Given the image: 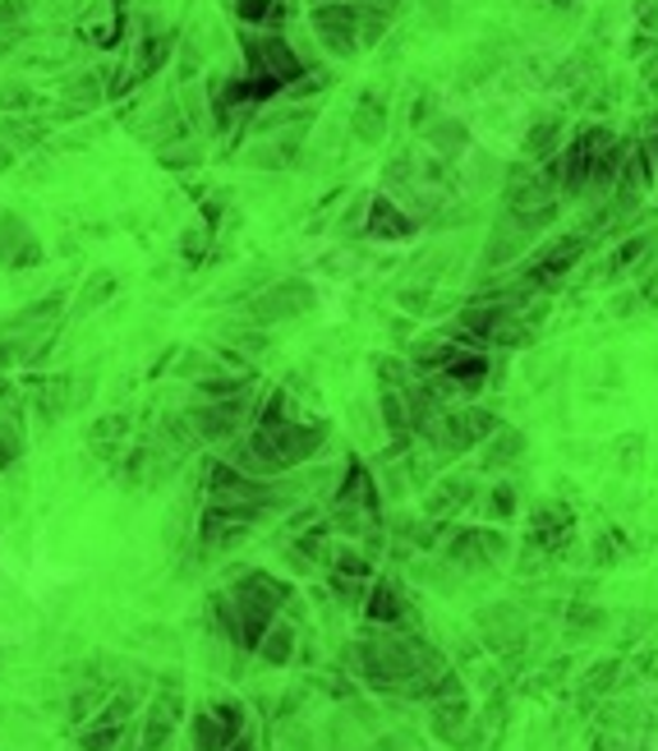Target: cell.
Listing matches in <instances>:
<instances>
[{"label":"cell","mask_w":658,"mask_h":751,"mask_svg":"<svg viewBox=\"0 0 658 751\" xmlns=\"http://www.w3.org/2000/svg\"><path fill=\"white\" fill-rule=\"evenodd\" d=\"M230 10H235V19H240V23H249V29H262V23H268L272 0H230Z\"/></svg>","instance_id":"cell-37"},{"label":"cell","mask_w":658,"mask_h":751,"mask_svg":"<svg viewBox=\"0 0 658 751\" xmlns=\"http://www.w3.org/2000/svg\"><path fill=\"white\" fill-rule=\"evenodd\" d=\"M640 304H645V300H640V291H636V287H626L622 296H613V314H617V319H630Z\"/></svg>","instance_id":"cell-44"},{"label":"cell","mask_w":658,"mask_h":751,"mask_svg":"<svg viewBox=\"0 0 658 751\" xmlns=\"http://www.w3.org/2000/svg\"><path fill=\"white\" fill-rule=\"evenodd\" d=\"M19 452H23V433H19L10 420H0V471H6V465H14Z\"/></svg>","instance_id":"cell-38"},{"label":"cell","mask_w":658,"mask_h":751,"mask_svg":"<svg viewBox=\"0 0 658 751\" xmlns=\"http://www.w3.org/2000/svg\"><path fill=\"white\" fill-rule=\"evenodd\" d=\"M567 116L562 111H548V116H535L530 120V129H525V139H520V158H530V162H548V158H558V152L567 148Z\"/></svg>","instance_id":"cell-12"},{"label":"cell","mask_w":658,"mask_h":751,"mask_svg":"<svg viewBox=\"0 0 658 751\" xmlns=\"http://www.w3.org/2000/svg\"><path fill=\"white\" fill-rule=\"evenodd\" d=\"M571 507L567 503H558V498H548V503H539L535 512H530V544L535 549H543V554H552V549H562V544L571 539Z\"/></svg>","instance_id":"cell-13"},{"label":"cell","mask_w":658,"mask_h":751,"mask_svg":"<svg viewBox=\"0 0 658 751\" xmlns=\"http://www.w3.org/2000/svg\"><path fill=\"white\" fill-rule=\"evenodd\" d=\"M594 249V240L585 236V230H558V236H548L530 258L520 264V277L530 281V287L539 296H558L567 281L575 277V268H581V258Z\"/></svg>","instance_id":"cell-1"},{"label":"cell","mask_w":658,"mask_h":751,"mask_svg":"<svg viewBox=\"0 0 658 751\" xmlns=\"http://www.w3.org/2000/svg\"><path fill=\"white\" fill-rule=\"evenodd\" d=\"M175 33H139V51H134V65H129V84H143L175 56Z\"/></svg>","instance_id":"cell-19"},{"label":"cell","mask_w":658,"mask_h":751,"mask_svg":"<svg viewBox=\"0 0 658 751\" xmlns=\"http://www.w3.org/2000/svg\"><path fill=\"white\" fill-rule=\"evenodd\" d=\"M33 14V0H0V33H23Z\"/></svg>","instance_id":"cell-33"},{"label":"cell","mask_w":658,"mask_h":751,"mask_svg":"<svg viewBox=\"0 0 658 751\" xmlns=\"http://www.w3.org/2000/svg\"><path fill=\"white\" fill-rule=\"evenodd\" d=\"M240 397H254V369L198 378V401H240Z\"/></svg>","instance_id":"cell-21"},{"label":"cell","mask_w":658,"mask_h":751,"mask_svg":"<svg viewBox=\"0 0 658 751\" xmlns=\"http://www.w3.org/2000/svg\"><path fill=\"white\" fill-rule=\"evenodd\" d=\"M465 729H470V701H465V696L433 701V733L442 742H465Z\"/></svg>","instance_id":"cell-24"},{"label":"cell","mask_w":658,"mask_h":751,"mask_svg":"<svg viewBox=\"0 0 658 751\" xmlns=\"http://www.w3.org/2000/svg\"><path fill=\"white\" fill-rule=\"evenodd\" d=\"M364 222H368V194L359 190V194L346 203V213H341L336 230H341V236H355V226H359V236H364Z\"/></svg>","instance_id":"cell-34"},{"label":"cell","mask_w":658,"mask_h":751,"mask_svg":"<svg viewBox=\"0 0 658 751\" xmlns=\"http://www.w3.org/2000/svg\"><path fill=\"white\" fill-rule=\"evenodd\" d=\"M617 139H622V135H617L613 125H603V120H585V125L567 139V148L558 152V167H562V203H585L598 152H608Z\"/></svg>","instance_id":"cell-3"},{"label":"cell","mask_w":658,"mask_h":751,"mask_svg":"<svg viewBox=\"0 0 658 751\" xmlns=\"http://www.w3.org/2000/svg\"><path fill=\"white\" fill-rule=\"evenodd\" d=\"M111 291H116V277H111V272H93V277H88V287L78 291V300H74V314H93V309H97L101 300H107Z\"/></svg>","instance_id":"cell-32"},{"label":"cell","mask_w":658,"mask_h":751,"mask_svg":"<svg viewBox=\"0 0 658 751\" xmlns=\"http://www.w3.org/2000/svg\"><path fill=\"white\" fill-rule=\"evenodd\" d=\"M442 378L452 383L461 397H475V393H484L488 378H493V360H488V351H479V346H461V355L442 369Z\"/></svg>","instance_id":"cell-14"},{"label":"cell","mask_w":658,"mask_h":751,"mask_svg":"<svg viewBox=\"0 0 658 751\" xmlns=\"http://www.w3.org/2000/svg\"><path fill=\"white\" fill-rule=\"evenodd\" d=\"M226 751H254V738H249V733H240V738H235Z\"/></svg>","instance_id":"cell-45"},{"label":"cell","mask_w":658,"mask_h":751,"mask_svg":"<svg viewBox=\"0 0 658 751\" xmlns=\"http://www.w3.org/2000/svg\"><path fill=\"white\" fill-rule=\"evenodd\" d=\"M397 304L406 309V314H442V309H446L429 281H419V287H401V291H397Z\"/></svg>","instance_id":"cell-31"},{"label":"cell","mask_w":658,"mask_h":751,"mask_svg":"<svg viewBox=\"0 0 658 751\" xmlns=\"http://www.w3.org/2000/svg\"><path fill=\"white\" fill-rule=\"evenodd\" d=\"M120 93H125L120 74H107V69H78V74H69V79L61 84V101H65V107H74L78 116L97 111L101 101L120 97Z\"/></svg>","instance_id":"cell-9"},{"label":"cell","mask_w":658,"mask_h":751,"mask_svg":"<svg viewBox=\"0 0 658 751\" xmlns=\"http://www.w3.org/2000/svg\"><path fill=\"white\" fill-rule=\"evenodd\" d=\"M640 143H645V152H649V162H654V175H658V111L640 116Z\"/></svg>","instance_id":"cell-41"},{"label":"cell","mask_w":658,"mask_h":751,"mask_svg":"<svg viewBox=\"0 0 658 751\" xmlns=\"http://www.w3.org/2000/svg\"><path fill=\"white\" fill-rule=\"evenodd\" d=\"M543 6H552V10H571V0H543Z\"/></svg>","instance_id":"cell-46"},{"label":"cell","mask_w":658,"mask_h":751,"mask_svg":"<svg viewBox=\"0 0 658 751\" xmlns=\"http://www.w3.org/2000/svg\"><path fill=\"white\" fill-rule=\"evenodd\" d=\"M309 29L323 42L332 61H350L364 51L359 42V0H332V6H309Z\"/></svg>","instance_id":"cell-5"},{"label":"cell","mask_w":658,"mask_h":751,"mask_svg":"<svg viewBox=\"0 0 658 751\" xmlns=\"http://www.w3.org/2000/svg\"><path fill=\"white\" fill-rule=\"evenodd\" d=\"M470 498H475V484H465V480H446V484H438L433 489V498H429V516H452L456 507H465Z\"/></svg>","instance_id":"cell-29"},{"label":"cell","mask_w":658,"mask_h":751,"mask_svg":"<svg viewBox=\"0 0 658 751\" xmlns=\"http://www.w3.org/2000/svg\"><path fill=\"white\" fill-rule=\"evenodd\" d=\"M336 507H359L368 516H378V484H374V471H368L364 461H346L341 489H336Z\"/></svg>","instance_id":"cell-16"},{"label":"cell","mask_w":658,"mask_h":751,"mask_svg":"<svg viewBox=\"0 0 658 751\" xmlns=\"http://www.w3.org/2000/svg\"><path fill=\"white\" fill-rule=\"evenodd\" d=\"M603 627H608V613H603V609H594V604H571V618H567V632L575 636V641H590L594 632H603Z\"/></svg>","instance_id":"cell-30"},{"label":"cell","mask_w":658,"mask_h":751,"mask_svg":"<svg viewBox=\"0 0 658 751\" xmlns=\"http://www.w3.org/2000/svg\"><path fill=\"white\" fill-rule=\"evenodd\" d=\"M636 69H640V84H645V88H654V93H658V42H654V46H649V51H645V56H640V61H636Z\"/></svg>","instance_id":"cell-43"},{"label":"cell","mask_w":658,"mask_h":751,"mask_svg":"<svg viewBox=\"0 0 658 751\" xmlns=\"http://www.w3.org/2000/svg\"><path fill=\"white\" fill-rule=\"evenodd\" d=\"M433 120H438V97H433L429 88H419L414 101H410V125H414V129H429Z\"/></svg>","instance_id":"cell-36"},{"label":"cell","mask_w":658,"mask_h":751,"mask_svg":"<svg viewBox=\"0 0 658 751\" xmlns=\"http://www.w3.org/2000/svg\"><path fill=\"white\" fill-rule=\"evenodd\" d=\"M424 143H429L433 158L461 162L465 152H470V125H465L461 116H438V120L424 129Z\"/></svg>","instance_id":"cell-17"},{"label":"cell","mask_w":658,"mask_h":751,"mask_svg":"<svg viewBox=\"0 0 658 751\" xmlns=\"http://www.w3.org/2000/svg\"><path fill=\"white\" fill-rule=\"evenodd\" d=\"M525 457V433L520 429H511V425H503L493 438H488V452H484V465L488 471H503V465H516Z\"/></svg>","instance_id":"cell-25"},{"label":"cell","mask_w":658,"mask_h":751,"mask_svg":"<svg viewBox=\"0 0 658 751\" xmlns=\"http://www.w3.org/2000/svg\"><path fill=\"white\" fill-rule=\"evenodd\" d=\"M511 512H516V489H511V484H497L493 494H488V516H493V522H507Z\"/></svg>","instance_id":"cell-40"},{"label":"cell","mask_w":658,"mask_h":751,"mask_svg":"<svg viewBox=\"0 0 658 751\" xmlns=\"http://www.w3.org/2000/svg\"><path fill=\"white\" fill-rule=\"evenodd\" d=\"M213 236H217V226L213 222H194V226H184L180 230V258L184 264H207L213 258Z\"/></svg>","instance_id":"cell-27"},{"label":"cell","mask_w":658,"mask_h":751,"mask_svg":"<svg viewBox=\"0 0 658 751\" xmlns=\"http://www.w3.org/2000/svg\"><path fill=\"white\" fill-rule=\"evenodd\" d=\"M507 65V51H497L493 42H479V46H470V56L461 61V84L465 88H475V84H484V79H493L497 69Z\"/></svg>","instance_id":"cell-23"},{"label":"cell","mask_w":658,"mask_h":751,"mask_svg":"<svg viewBox=\"0 0 658 751\" xmlns=\"http://www.w3.org/2000/svg\"><path fill=\"white\" fill-rule=\"evenodd\" d=\"M387 120H391L387 97H382V93H359L355 111H350V135H355L364 148H374V143L387 139Z\"/></svg>","instance_id":"cell-15"},{"label":"cell","mask_w":658,"mask_h":751,"mask_svg":"<svg viewBox=\"0 0 658 751\" xmlns=\"http://www.w3.org/2000/svg\"><path fill=\"white\" fill-rule=\"evenodd\" d=\"M42 107V93L29 79H0V116H29Z\"/></svg>","instance_id":"cell-26"},{"label":"cell","mask_w":658,"mask_h":751,"mask_svg":"<svg viewBox=\"0 0 658 751\" xmlns=\"http://www.w3.org/2000/svg\"><path fill=\"white\" fill-rule=\"evenodd\" d=\"M42 264V245L29 230V222L14 213H0V268L10 272H33Z\"/></svg>","instance_id":"cell-10"},{"label":"cell","mask_w":658,"mask_h":751,"mask_svg":"<svg viewBox=\"0 0 658 751\" xmlns=\"http://www.w3.org/2000/svg\"><path fill=\"white\" fill-rule=\"evenodd\" d=\"M258 655H262V659H268L272 668H281V664H291V659H295V627H291V623H281V618H277V623L268 627V636H262V645H258Z\"/></svg>","instance_id":"cell-28"},{"label":"cell","mask_w":658,"mask_h":751,"mask_svg":"<svg viewBox=\"0 0 658 751\" xmlns=\"http://www.w3.org/2000/svg\"><path fill=\"white\" fill-rule=\"evenodd\" d=\"M198 152H203V148H198L194 139H184V143H171V148L162 152V167H166V171H184V167H198Z\"/></svg>","instance_id":"cell-35"},{"label":"cell","mask_w":658,"mask_h":751,"mask_svg":"<svg viewBox=\"0 0 658 751\" xmlns=\"http://www.w3.org/2000/svg\"><path fill=\"white\" fill-rule=\"evenodd\" d=\"M175 719H180V691L162 687L157 701L143 715V729H139V751H166L171 733H175Z\"/></svg>","instance_id":"cell-11"},{"label":"cell","mask_w":658,"mask_h":751,"mask_svg":"<svg viewBox=\"0 0 658 751\" xmlns=\"http://www.w3.org/2000/svg\"><path fill=\"white\" fill-rule=\"evenodd\" d=\"M364 618L374 627H406L410 623V604L401 600V590L391 581H378L374 590H368V600H364Z\"/></svg>","instance_id":"cell-18"},{"label":"cell","mask_w":658,"mask_h":751,"mask_svg":"<svg viewBox=\"0 0 658 751\" xmlns=\"http://www.w3.org/2000/svg\"><path fill=\"white\" fill-rule=\"evenodd\" d=\"M479 627H484V636H488V645L493 651H520L525 645V618L516 613V609H488L484 618H479Z\"/></svg>","instance_id":"cell-20"},{"label":"cell","mask_w":658,"mask_h":751,"mask_svg":"<svg viewBox=\"0 0 658 751\" xmlns=\"http://www.w3.org/2000/svg\"><path fill=\"white\" fill-rule=\"evenodd\" d=\"M319 304V291H313V281L304 277H285V281H272L268 291H258L249 304H245V319L254 328H277V323H291L300 314Z\"/></svg>","instance_id":"cell-4"},{"label":"cell","mask_w":658,"mask_h":751,"mask_svg":"<svg viewBox=\"0 0 658 751\" xmlns=\"http://www.w3.org/2000/svg\"><path fill=\"white\" fill-rule=\"evenodd\" d=\"M613 683H617V659H603V664H594V668H590V678H585V696L608 691Z\"/></svg>","instance_id":"cell-39"},{"label":"cell","mask_w":658,"mask_h":751,"mask_svg":"<svg viewBox=\"0 0 658 751\" xmlns=\"http://www.w3.org/2000/svg\"><path fill=\"white\" fill-rule=\"evenodd\" d=\"M240 42H245V46H240V51H245V74L277 84L281 93L291 88V84H300L304 74H319V69L304 61V51L291 46V37H285V33L254 29V33H240Z\"/></svg>","instance_id":"cell-2"},{"label":"cell","mask_w":658,"mask_h":751,"mask_svg":"<svg viewBox=\"0 0 658 751\" xmlns=\"http://www.w3.org/2000/svg\"><path fill=\"white\" fill-rule=\"evenodd\" d=\"M240 733H245V715H240V706H230V701H222V706H213V710L194 715V723H190V742H194V751H226Z\"/></svg>","instance_id":"cell-7"},{"label":"cell","mask_w":658,"mask_h":751,"mask_svg":"<svg viewBox=\"0 0 658 751\" xmlns=\"http://www.w3.org/2000/svg\"><path fill=\"white\" fill-rule=\"evenodd\" d=\"M424 14H429V23H433V29H452V23H456V14H452V0H424Z\"/></svg>","instance_id":"cell-42"},{"label":"cell","mask_w":658,"mask_h":751,"mask_svg":"<svg viewBox=\"0 0 658 751\" xmlns=\"http://www.w3.org/2000/svg\"><path fill=\"white\" fill-rule=\"evenodd\" d=\"M419 230V217L406 208V203H397L391 194H374L368 199V222H364V236H374L382 245H401L410 240Z\"/></svg>","instance_id":"cell-8"},{"label":"cell","mask_w":658,"mask_h":751,"mask_svg":"<svg viewBox=\"0 0 658 751\" xmlns=\"http://www.w3.org/2000/svg\"><path fill=\"white\" fill-rule=\"evenodd\" d=\"M46 135H51V125L42 116H6L0 120V143L10 152H33Z\"/></svg>","instance_id":"cell-22"},{"label":"cell","mask_w":658,"mask_h":751,"mask_svg":"<svg viewBox=\"0 0 658 751\" xmlns=\"http://www.w3.org/2000/svg\"><path fill=\"white\" fill-rule=\"evenodd\" d=\"M507 558V535L493 530V526H465L452 535L446 544V562L456 567H470V572H479V567H493Z\"/></svg>","instance_id":"cell-6"}]
</instances>
